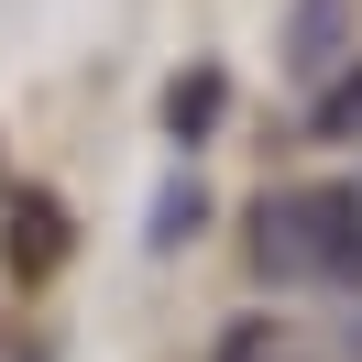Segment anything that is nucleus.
Listing matches in <instances>:
<instances>
[{
	"instance_id": "f257e3e1",
	"label": "nucleus",
	"mask_w": 362,
	"mask_h": 362,
	"mask_svg": "<svg viewBox=\"0 0 362 362\" xmlns=\"http://www.w3.org/2000/svg\"><path fill=\"white\" fill-rule=\"evenodd\" d=\"M308 286H362V187H308Z\"/></svg>"
},
{
	"instance_id": "39448f33",
	"label": "nucleus",
	"mask_w": 362,
	"mask_h": 362,
	"mask_svg": "<svg viewBox=\"0 0 362 362\" xmlns=\"http://www.w3.org/2000/svg\"><path fill=\"white\" fill-rule=\"evenodd\" d=\"M308 121H318V132H362V66H351V77H329Z\"/></svg>"
},
{
	"instance_id": "f03ea898",
	"label": "nucleus",
	"mask_w": 362,
	"mask_h": 362,
	"mask_svg": "<svg viewBox=\"0 0 362 362\" xmlns=\"http://www.w3.org/2000/svg\"><path fill=\"white\" fill-rule=\"evenodd\" d=\"M242 252H252V274H264V286H308V187H274V198L252 209Z\"/></svg>"
},
{
	"instance_id": "7ed1b4c3",
	"label": "nucleus",
	"mask_w": 362,
	"mask_h": 362,
	"mask_svg": "<svg viewBox=\"0 0 362 362\" xmlns=\"http://www.w3.org/2000/svg\"><path fill=\"white\" fill-rule=\"evenodd\" d=\"M351 55V0H296V33H286V66L296 77H329Z\"/></svg>"
},
{
	"instance_id": "20e7f679",
	"label": "nucleus",
	"mask_w": 362,
	"mask_h": 362,
	"mask_svg": "<svg viewBox=\"0 0 362 362\" xmlns=\"http://www.w3.org/2000/svg\"><path fill=\"white\" fill-rule=\"evenodd\" d=\"M165 121H176V132H187V143H198V132H209V121H220V66H187V77H176V88H165Z\"/></svg>"
}]
</instances>
